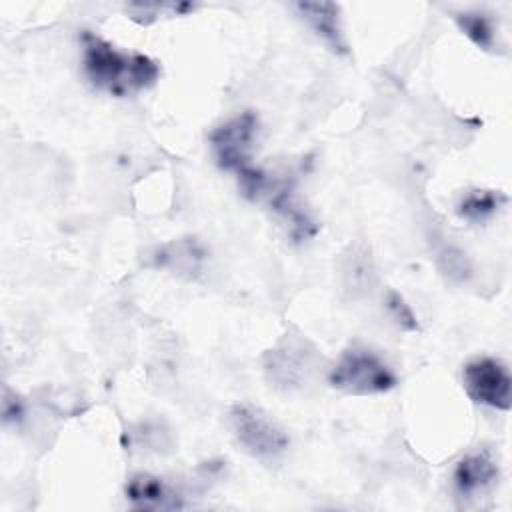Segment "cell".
Instances as JSON below:
<instances>
[{"instance_id": "4fadbf2b", "label": "cell", "mask_w": 512, "mask_h": 512, "mask_svg": "<svg viewBox=\"0 0 512 512\" xmlns=\"http://www.w3.org/2000/svg\"><path fill=\"white\" fill-rule=\"evenodd\" d=\"M456 24L460 30L482 50H492L496 44L492 20L482 12H462L456 14Z\"/></svg>"}, {"instance_id": "277c9868", "label": "cell", "mask_w": 512, "mask_h": 512, "mask_svg": "<svg viewBox=\"0 0 512 512\" xmlns=\"http://www.w3.org/2000/svg\"><path fill=\"white\" fill-rule=\"evenodd\" d=\"M228 420L240 446L256 458H276L284 454L290 444L286 432L260 408L236 404L230 408Z\"/></svg>"}, {"instance_id": "52a82bcc", "label": "cell", "mask_w": 512, "mask_h": 512, "mask_svg": "<svg viewBox=\"0 0 512 512\" xmlns=\"http://www.w3.org/2000/svg\"><path fill=\"white\" fill-rule=\"evenodd\" d=\"M500 476V468L490 450H474L458 460L454 468V490L460 498H478L490 492Z\"/></svg>"}, {"instance_id": "ba28073f", "label": "cell", "mask_w": 512, "mask_h": 512, "mask_svg": "<svg viewBox=\"0 0 512 512\" xmlns=\"http://www.w3.org/2000/svg\"><path fill=\"white\" fill-rule=\"evenodd\" d=\"M126 498L136 510H176L182 508L180 496L158 476L140 472L126 484Z\"/></svg>"}, {"instance_id": "3957f363", "label": "cell", "mask_w": 512, "mask_h": 512, "mask_svg": "<svg viewBox=\"0 0 512 512\" xmlns=\"http://www.w3.org/2000/svg\"><path fill=\"white\" fill-rule=\"evenodd\" d=\"M318 364V350L300 334H286L264 354L268 382L286 392L302 388L312 378Z\"/></svg>"}, {"instance_id": "9c48e42d", "label": "cell", "mask_w": 512, "mask_h": 512, "mask_svg": "<svg viewBox=\"0 0 512 512\" xmlns=\"http://www.w3.org/2000/svg\"><path fill=\"white\" fill-rule=\"evenodd\" d=\"M342 288L352 296L360 298L372 292L376 284V268L370 254V248L364 242H358L348 248L340 266Z\"/></svg>"}, {"instance_id": "7c38bea8", "label": "cell", "mask_w": 512, "mask_h": 512, "mask_svg": "<svg viewBox=\"0 0 512 512\" xmlns=\"http://www.w3.org/2000/svg\"><path fill=\"white\" fill-rule=\"evenodd\" d=\"M506 204V196L494 190H470L456 204V214L468 222H484L494 216L500 206Z\"/></svg>"}, {"instance_id": "30bf717a", "label": "cell", "mask_w": 512, "mask_h": 512, "mask_svg": "<svg viewBox=\"0 0 512 512\" xmlns=\"http://www.w3.org/2000/svg\"><path fill=\"white\" fill-rule=\"evenodd\" d=\"M296 12L310 24V28L322 36L332 50L346 52V44L340 28V6L334 2H296Z\"/></svg>"}, {"instance_id": "5bb4252c", "label": "cell", "mask_w": 512, "mask_h": 512, "mask_svg": "<svg viewBox=\"0 0 512 512\" xmlns=\"http://www.w3.org/2000/svg\"><path fill=\"white\" fill-rule=\"evenodd\" d=\"M436 262L442 274L452 282H466L472 276V264L468 256L456 246H442V250L436 256Z\"/></svg>"}, {"instance_id": "8992f818", "label": "cell", "mask_w": 512, "mask_h": 512, "mask_svg": "<svg viewBox=\"0 0 512 512\" xmlns=\"http://www.w3.org/2000/svg\"><path fill=\"white\" fill-rule=\"evenodd\" d=\"M256 130L258 118L250 110L214 128L210 132V144L214 148L218 166L224 170H232L236 174L250 166V150L256 138Z\"/></svg>"}, {"instance_id": "6da1fadb", "label": "cell", "mask_w": 512, "mask_h": 512, "mask_svg": "<svg viewBox=\"0 0 512 512\" xmlns=\"http://www.w3.org/2000/svg\"><path fill=\"white\" fill-rule=\"evenodd\" d=\"M82 62L88 80L114 96H128L158 80V64L138 52H122L104 38L82 32Z\"/></svg>"}, {"instance_id": "5b68a950", "label": "cell", "mask_w": 512, "mask_h": 512, "mask_svg": "<svg viewBox=\"0 0 512 512\" xmlns=\"http://www.w3.org/2000/svg\"><path fill=\"white\" fill-rule=\"evenodd\" d=\"M466 394L484 406L496 410H510L512 406V378L508 368L494 358H476L462 370Z\"/></svg>"}, {"instance_id": "9a60e30c", "label": "cell", "mask_w": 512, "mask_h": 512, "mask_svg": "<svg viewBox=\"0 0 512 512\" xmlns=\"http://www.w3.org/2000/svg\"><path fill=\"white\" fill-rule=\"evenodd\" d=\"M188 10H194V6L186 4V2H162V4H158V2H152V4L136 2V4H128V8H126L130 18L140 22V24H150L162 14L174 16V14H184Z\"/></svg>"}, {"instance_id": "7a4b0ae2", "label": "cell", "mask_w": 512, "mask_h": 512, "mask_svg": "<svg viewBox=\"0 0 512 512\" xmlns=\"http://www.w3.org/2000/svg\"><path fill=\"white\" fill-rule=\"evenodd\" d=\"M328 384L356 396L380 394L396 386V374L370 348L348 346L328 368Z\"/></svg>"}, {"instance_id": "2e32d148", "label": "cell", "mask_w": 512, "mask_h": 512, "mask_svg": "<svg viewBox=\"0 0 512 512\" xmlns=\"http://www.w3.org/2000/svg\"><path fill=\"white\" fill-rule=\"evenodd\" d=\"M386 310L390 314V318L394 320V324L402 330H408V332H414L418 330V322H416V316L412 312V308L404 302V298L394 292V290H388L386 292Z\"/></svg>"}, {"instance_id": "8fae6325", "label": "cell", "mask_w": 512, "mask_h": 512, "mask_svg": "<svg viewBox=\"0 0 512 512\" xmlns=\"http://www.w3.org/2000/svg\"><path fill=\"white\" fill-rule=\"evenodd\" d=\"M204 256L206 254L202 246L194 238H182L158 248L154 260L158 266L170 268L176 274L192 278L200 272Z\"/></svg>"}]
</instances>
